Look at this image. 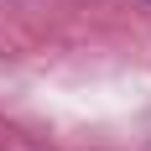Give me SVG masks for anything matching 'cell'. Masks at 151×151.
<instances>
[]
</instances>
